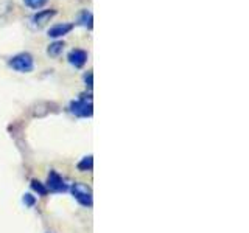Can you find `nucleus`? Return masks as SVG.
<instances>
[{"mask_svg": "<svg viewBox=\"0 0 249 233\" xmlns=\"http://www.w3.org/2000/svg\"><path fill=\"white\" fill-rule=\"evenodd\" d=\"M8 66L19 73H30L35 70V58H33V54H30L27 51L18 53L8 61Z\"/></svg>", "mask_w": 249, "mask_h": 233, "instance_id": "f257e3e1", "label": "nucleus"}, {"mask_svg": "<svg viewBox=\"0 0 249 233\" xmlns=\"http://www.w3.org/2000/svg\"><path fill=\"white\" fill-rule=\"evenodd\" d=\"M69 109L75 116H80V118H89V116H92V114H93L90 95H81L80 98L73 100L72 103H70Z\"/></svg>", "mask_w": 249, "mask_h": 233, "instance_id": "f03ea898", "label": "nucleus"}, {"mask_svg": "<svg viewBox=\"0 0 249 233\" xmlns=\"http://www.w3.org/2000/svg\"><path fill=\"white\" fill-rule=\"evenodd\" d=\"M72 193H73L75 199L80 202L83 207H88V208L92 207V190H90V186H88L86 183H81V182L73 183Z\"/></svg>", "mask_w": 249, "mask_h": 233, "instance_id": "7ed1b4c3", "label": "nucleus"}, {"mask_svg": "<svg viewBox=\"0 0 249 233\" xmlns=\"http://www.w3.org/2000/svg\"><path fill=\"white\" fill-rule=\"evenodd\" d=\"M88 58H89L88 51L81 50V49H73V50H70L67 54L69 64L73 66L75 68H83L86 66V62H88Z\"/></svg>", "mask_w": 249, "mask_h": 233, "instance_id": "20e7f679", "label": "nucleus"}, {"mask_svg": "<svg viewBox=\"0 0 249 233\" xmlns=\"http://www.w3.org/2000/svg\"><path fill=\"white\" fill-rule=\"evenodd\" d=\"M47 190H50L53 193H64L67 190V185L56 171H50L49 179H47Z\"/></svg>", "mask_w": 249, "mask_h": 233, "instance_id": "39448f33", "label": "nucleus"}, {"mask_svg": "<svg viewBox=\"0 0 249 233\" xmlns=\"http://www.w3.org/2000/svg\"><path fill=\"white\" fill-rule=\"evenodd\" d=\"M75 28L73 23H69V22H62V23H56V25H53L49 28V31H47V34H49V37H53V39H58V37H62L69 34L70 31H72Z\"/></svg>", "mask_w": 249, "mask_h": 233, "instance_id": "423d86ee", "label": "nucleus"}, {"mask_svg": "<svg viewBox=\"0 0 249 233\" xmlns=\"http://www.w3.org/2000/svg\"><path fill=\"white\" fill-rule=\"evenodd\" d=\"M56 14H58L56 10H41L31 17V22H33V25L36 27H42L47 22H50Z\"/></svg>", "mask_w": 249, "mask_h": 233, "instance_id": "0eeeda50", "label": "nucleus"}, {"mask_svg": "<svg viewBox=\"0 0 249 233\" xmlns=\"http://www.w3.org/2000/svg\"><path fill=\"white\" fill-rule=\"evenodd\" d=\"M76 23L78 25H81L88 30H92L93 28V14L89 11V10H83L78 14V19H76Z\"/></svg>", "mask_w": 249, "mask_h": 233, "instance_id": "6e6552de", "label": "nucleus"}, {"mask_svg": "<svg viewBox=\"0 0 249 233\" xmlns=\"http://www.w3.org/2000/svg\"><path fill=\"white\" fill-rule=\"evenodd\" d=\"M64 47H66V44L62 41H54L53 44L49 45V49H47V54L52 56V58H58L59 54L62 53V50H64Z\"/></svg>", "mask_w": 249, "mask_h": 233, "instance_id": "1a4fd4ad", "label": "nucleus"}, {"mask_svg": "<svg viewBox=\"0 0 249 233\" xmlns=\"http://www.w3.org/2000/svg\"><path fill=\"white\" fill-rule=\"evenodd\" d=\"M92 168H93V157L92 155H88V157H84L80 163H78V169L83 171V173L92 171Z\"/></svg>", "mask_w": 249, "mask_h": 233, "instance_id": "9d476101", "label": "nucleus"}, {"mask_svg": "<svg viewBox=\"0 0 249 233\" xmlns=\"http://www.w3.org/2000/svg\"><path fill=\"white\" fill-rule=\"evenodd\" d=\"M47 2H49V0H23V3L28 8H31V10H41L42 6L47 5Z\"/></svg>", "mask_w": 249, "mask_h": 233, "instance_id": "9b49d317", "label": "nucleus"}, {"mask_svg": "<svg viewBox=\"0 0 249 233\" xmlns=\"http://www.w3.org/2000/svg\"><path fill=\"white\" fill-rule=\"evenodd\" d=\"M31 188H33L35 191H37L41 196H45L47 193H49V190H47V186L41 182H37V181H33L31 182Z\"/></svg>", "mask_w": 249, "mask_h": 233, "instance_id": "f8f14e48", "label": "nucleus"}, {"mask_svg": "<svg viewBox=\"0 0 249 233\" xmlns=\"http://www.w3.org/2000/svg\"><path fill=\"white\" fill-rule=\"evenodd\" d=\"M92 78H93V73L92 72L84 73V83H86V85H88L89 89H92Z\"/></svg>", "mask_w": 249, "mask_h": 233, "instance_id": "ddd939ff", "label": "nucleus"}, {"mask_svg": "<svg viewBox=\"0 0 249 233\" xmlns=\"http://www.w3.org/2000/svg\"><path fill=\"white\" fill-rule=\"evenodd\" d=\"M23 202H25L27 205H30V207H33L35 205V202H36V199L31 196V194H25V196H23Z\"/></svg>", "mask_w": 249, "mask_h": 233, "instance_id": "4468645a", "label": "nucleus"}]
</instances>
